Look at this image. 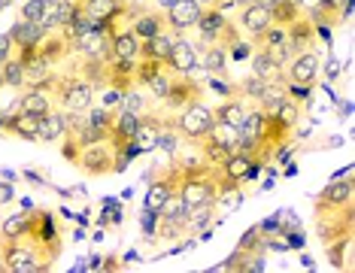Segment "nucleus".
Listing matches in <instances>:
<instances>
[{"label": "nucleus", "mask_w": 355, "mask_h": 273, "mask_svg": "<svg viewBox=\"0 0 355 273\" xmlns=\"http://www.w3.org/2000/svg\"><path fill=\"white\" fill-rule=\"evenodd\" d=\"M288 3H295V6H304V0H288Z\"/></svg>", "instance_id": "79ce46f5"}, {"label": "nucleus", "mask_w": 355, "mask_h": 273, "mask_svg": "<svg viewBox=\"0 0 355 273\" xmlns=\"http://www.w3.org/2000/svg\"><path fill=\"white\" fill-rule=\"evenodd\" d=\"M252 3H261V6H273V3H279V0H252Z\"/></svg>", "instance_id": "a19ab883"}, {"label": "nucleus", "mask_w": 355, "mask_h": 273, "mask_svg": "<svg viewBox=\"0 0 355 273\" xmlns=\"http://www.w3.org/2000/svg\"><path fill=\"white\" fill-rule=\"evenodd\" d=\"M122 109L134 112V116H143V112H149V109H146V94H143L137 85H131V88L125 91V98H122Z\"/></svg>", "instance_id": "72a5a7b5"}, {"label": "nucleus", "mask_w": 355, "mask_h": 273, "mask_svg": "<svg viewBox=\"0 0 355 273\" xmlns=\"http://www.w3.org/2000/svg\"><path fill=\"white\" fill-rule=\"evenodd\" d=\"M110 34L112 30H83L70 43V52L83 55V58H110Z\"/></svg>", "instance_id": "9b49d317"}, {"label": "nucleus", "mask_w": 355, "mask_h": 273, "mask_svg": "<svg viewBox=\"0 0 355 273\" xmlns=\"http://www.w3.org/2000/svg\"><path fill=\"white\" fill-rule=\"evenodd\" d=\"M252 158L249 155H243V152H231L228 158L219 164V170H222V176H228V179H243L246 182V176H249V170H252Z\"/></svg>", "instance_id": "7c9ffc66"}, {"label": "nucleus", "mask_w": 355, "mask_h": 273, "mask_svg": "<svg viewBox=\"0 0 355 273\" xmlns=\"http://www.w3.org/2000/svg\"><path fill=\"white\" fill-rule=\"evenodd\" d=\"M328 246V264L334 270H355V240H352V231L343 237H334Z\"/></svg>", "instance_id": "6ab92c4d"}, {"label": "nucleus", "mask_w": 355, "mask_h": 273, "mask_svg": "<svg viewBox=\"0 0 355 273\" xmlns=\"http://www.w3.org/2000/svg\"><path fill=\"white\" fill-rule=\"evenodd\" d=\"M286 37H288V46H292V52L316 49V25L310 21V15H306V12L286 28Z\"/></svg>", "instance_id": "aec40b11"}, {"label": "nucleus", "mask_w": 355, "mask_h": 273, "mask_svg": "<svg viewBox=\"0 0 355 273\" xmlns=\"http://www.w3.org/2000/svg\"><path fill=\"white\" fill-rule=\"evenodd\" d=\"M0 76H3V88H15V91L25 88V64L15 52L0 64Z\"/></svg>", "instance_id": "c756f323"}, {"label": "nucleus", "mask_w": 355, "mask_h": 273, "mask_svg": "<svg viewBox=\"0 0 355 273\" xmlns=\"http://www.w3.org/2000/svg\"><path fill=\"white\" fill-rule=\"evenodd\" d=\"M164 12H149V10H140V15L131 21V30L137 37H140V43L143 39H149L152 34H158V30H164Z\"/></svg>", "instance_id": "c85d7f7f"}, {"label": "nucleus", "mask_w": 355, "mask_h": 273, "mask_svg": "<svg viewBox=\"0 0 355 273\" xmlns=\"http://www.w3.org/2000/svg\"><path fill=\"white\" fill-rule=\"evenodd\" d=\"M198 143H200V155H204V161H207V164H213V167H219L225 158L231 155L228 149L216 146V143H209V140H198Z\"/></svg>", "instance_id": "f704fd0d"}, {"label": "nucleus", "mask_w": 355, "mask_h": 273, "mask_svg": "<svg viewBox=\"0 0 355 273\" xmlns=\"http://www.w3.org/2000/svg\"><path fill=\"white\" fill-rule=\"evenodd\" d=\"M85 12L92 19H98L101 25H116L128 15V3L125 0H83Z\"/></svg>", "instance_id": "a211bd4d"}, {"label": "nucleus", "mask_w": 355, "mask_h": 273, "mask_svg": "<svg viewBox=\"0 0 355 273\" xmlns=\"http://www.w3.org/2000/svg\"><path fill=\"white\" fill-rule=\"evenodd\" d=\"M64 134H67V122H64V112L58 107H55L52 112H46V116H40V122H37V140L58 143V140H64Z\"/></svg>", "instance_id": "412c9836"}, {"label": "nucleus", "mask_w": 355, "mask_h": 273, "mask_svg": "<svg viewBox=\"0 0 355 273\" xmlns=\"http://www.w3.org/2000/svg\"><path fill=\"white\" fill-rule=\"evenodd\" d=\"M0 258H3L10 273H37V270H49L58 255H52L43 243H37L28 234L19 240H3L0 243Z\"/></svg>", "instance_id": "f257e3e1"}, {"label": "nucleus", "mask_w": 355, "mask_h": 273, "mask_svg": "<svg viewBox=\"0 0 355 273\" xmlns=\"http://www.w3.org/2000/svg\"><path fill=\"white\" fill-rule=\"evenodd\" d=\"M200 94H204V88H200L198 79H191V76H173V85H171V94L164 98V103L171 107L173 112L185 107V103H191V100H200Z\"/></svg>", "instance_id": "f3484780"}, {"label": "nucleus", "mask_w": 355, "mask_h": 273, "mask_svg": "<svg viewBox=\"0 0 355 273\" xmlns=\"http://www.w3.org/2000/svg\"><path fill=\"white\" fill-rule=\"evenodd\" d=\"M173 3H176V0H155L158 10H167V6H173Z\"/></svg>", "instance_id": "ea45409f"}, {"label": "nucleus", "mask_w": 355, "mask_h": 273, "mask_svg": "<svg viewBox=\"0 0 355 273\" xmlns=\"http://www.w3.org/2000/svg\"><path fill=\"white\" fill-rule=\"evenodd\" d=\"M173 30H158V34H152L149 39H143L140 43V58H149V61H161L164 64L167 58V52H171V46H173Z\"/></svg>", "instance_id": "b1692460"}, {"label": "nucleus", "mask_w": 355, "mask_h": 273, "mask_svg": "<svg viewBox=\"0 0 355 273\" xmlns=\"http://www.w3.org/2000/svg\"><path fill=\"white\" fill-rule=\"evenodd\" d=\"M164 67L171 70V73H176V76H185V73H191V70L198 67V49H195V43L185 39V34L173 37V46H171V52H167V58H164Z\"/></svg>", "instance_id": "9d476101"}, {"label": "nucleus", "mask_w": 355, "mask_h": 273, "mask_svg": "<svg viewBox=\"0 0 355 273\" xmlns=\"http://www.w3.org/2000/svg\"><path fill=\"white\" fill-rule=\"evenodd\" d=\"M213 107H207L204 100H191L180 107L176 112H171V125L173 131L180 134V140H189V143H198L204 140L209 125H213Z\"/></svg>", "instance_id": "7ed1b4c3"}, {"label": "nucleus", "mask_w": 355, "mask_h": 273, "mask_svg": "<svg viewBox=\"0 0 355 273\" xmlns=\"http://www.w3.org/2000/svg\"><path fill=\"white\" fill-rule=\"evenodd\" d=\"M43 10H46V0H28L25 10H21V19L25 21H40V25H43Z\"/></svg>", "instance_id": "c9c22d12"}, {"label": "nucleus", "mask_w": 355, "mask_h": 273, "mask_svg": "<svg viewBox=\"0 0 355 273\" xmlns=\"http://www.w3.org/2000/svg\"><path fill=\"white\" fill-rule=\"evenodd\" d=\"M200 12H204V6H200L198 0H176L173 6L164 10V25H167V30H173V34H189V30L198 25Z\"/></svg>", "instance_id": "1a4fd4ad"}, {"label": "nucleus", "mask_w": 355, "mask_h": 273, "mask_svg": "<svg viewBox=\"0 0 355 273\" xmlns=\"http://www.w3.org/2000/svg\"><path fill=\"white\" fill-rule=\"evenodd\" d=\"M10 197H12V191L6 188V186H0V204H6V200H10Z\"/></svg>", "instance_id": "58836bf2"}, {"label": "nucleus", "mask_w": 355, "mask_h": 273, "mask_svg": "<svg viewBox=\"0 0 355 273\" xmlns=\"http://www.w3.org/2000/svg\"><path fill=\"white\" fill-rule=\"evenodd\" d=\"M37 122H40L37 116H28V112H21V109H12L10 116L3 112V127L6 131L21 136V140H31V143H37Z\"/></svg>", "instance_id": "5701e85b"}, {"label": "nucleus", "mask_w": 355, "mask_h": 273, "mask_svg": "<svg viewBox=\"0 0 355 273\" xmlns=\"http://www.w3.org/2000/svg\"><path fill=\"white\" fill-rule=\"evenodd\" d=\"M171 125V116H158V112H143L140 125H137V134L131 140L134 155H149V152L158 149V140L164 134V127Z\"/></svg>", "instance_id": "0eeeda50"}, {"label": "nucleus", "mask_w": 355, "mask_h": 273, "mask_svg": "<svg viewBox=\"0 0 355 273\" xmlns=\"http://www.w3.org/2000/svg\"><path fill=\"white\" fill-rule=\"evenodd\" d=\"M15 109L40 118L55 109V98H52V91H43V88H21L19 98H15Z\"/></svg>", "instance_id": "4468645a"}, {"label": "nucleus", "mask_w": 355, "mask_h": 273, "mask_svg": "<svg viewBox=\"0 0 355 273\" xmlns=\"http://www.w3.org/2000/svg\"><path fill=\"white\" fill-rule=\"evenodd\" d=\"M319 55L316 49H304V52H295L292 61L286 64V79L301 88H313V82H316L319 76Z\"/></svg>", "instance_id": "6e6552de"}, {"label": "nucleus", "mask_w": 355, "mask_h": 273, "mask_svg": "<svg viewBox=\"0 0 355 273\" xmlns=\"http://www.w3.org/2000/svg\"><path fill=\"white\" fill-rule=\"evenodd\" d=\"M31 228H34V210H21L19 215H10V219L0 222V243H3V240L28 237Z\"/></svg>", "instance_id": "a878e982"}, {"label": "nucleus", "mask_w": 355, "mask_h": 273, "mask_svg": "<svg viewBox=\"0 0 355 273\" xmlns=\"http://www.w3.org/2000/svg\"><path fill=\"white\" fill-rule=\"evenodd\" d=\"M195 49H198V64L207 76H228V52H225V46H219V43L198 46L195 43Z\"/></svg>", "instance_id": "2eb2a0df"}, {"label": "nucleus", "mask_w": 355, "mask_h": 273, "mask_svg": "<svg viewBox=\"0 0 355 273\" xmlns=\"http://www.w3.org/2000/svg\"><path fill=\"white\" fill-rule=\"evenodd\" d=\"M273 25V15H270V6H261V3H246L240 10V30L249 34L252 39H258Z\"/></svg>", "instance_id": "ddd939ff"}, {"label": "nucleus", "mask_w": 355, "mask_h": 273, "mask_svg": "<svg viewBox=\"0 0 355 273\" xmlns=\"http://www.w3.org/2000/svg\"><path fill=\"white\" fill-rule=\"evenodd\" d=\"M204 140H209V143H216V146L234 152V149H237V143H240V127H234V125H228V122H219V118H213V125H209V131H207Z\"/></svg>", "instance_id": "cd10ccee"}, {"label": "nucleus", "mask_w": 355, "mask_h": 273, "mask_svg": "<svg viewBox=\"0 0 355 273\" xmlns=\"http://www.w3.org/2000/svg\"><path fill=\"white\" fill-rule=\"evenodd\" d=\"M198 3L200 6H222V10H225V3H228V0H198Z\"/></svg>", "instance_id": "4c0bfd02"}, {"label": "nucleus", "mask_w": 355, "mask_h": 273, "mask_svg": "<svg viewBox=\"0 0 355 273\" xmlns=\"http://www.w3.org/2000/svg\"><path fill=\"white\" fill-rule=\"evenodd\" d=\"M0 88H3V76H0Z\"/></svg>", "instance_id": "c03bdc74"}, {"label": "nucleus", "mask_w": 355, "mask_h": 273, "mask_svg": "<svg viewBox=\"0 0 355 273\" xmlns=\"http://www.w3.org/2000/svg\"><path fill=\"white\" fill-rule=\"evenodd\" d=\"M352 231V206L340 204V206H319L316 210V234L331 243L334 237H343Z\"/></svg>", "instance_id": "423d86ee"}, {"label": "nucleus", "mask_w": 355, "mask_h": 273, "mask_svg": "<svg viewBox=\"0 0 355 273\" xmlns=\"http://www.w3.org/2000/svg\"><path fill=\"white\" fill-rule=\"evenodd\" d=\"M0 273H6V264H3V258H0Z\"/></svg>", "instance_id": "37998d69"}, {"label": "nucleus", "mask_w": 355, "mask_h": 273, "mask_svg": "<svg viewBox=\"0 0 355 273\" xmlns=\"http://www.w3.org/2000/svg\"><path fill=\"white\" fill-rule=\"evenodd\" d=\"M249 67H252V76H258V79H268V82H286V67H279V64L261 49L249 55Z\"/></svg>", "instance_id": "4be33fe9"}, {"label": "nucleus", "mask_w": 355, "mask_h": 273, "mask_svg": "<svg viewBox=\"0 0 355 273\" xmlns=\"http://www.w3.org/2000/svg\"><path fill=\"white\" fill-rule=\"evenodd\" d=\"M52 98L61 112H85L94 103V98H98V85H92L79 73H70V76L61 73L52 88Z\"/></svg>", "instance_id": "f03ea898"}, {"label": "nucleus", "mask_w": 355, "mask_h": 273, "mask_svg": "<svg viewBox=\"0 0 355 273\" xmlns=\"http://www.w3.org/2000/svg\"><path fill=\"white\" fill-rule=\"evenodd\" d=\"M116 155L119 152L110 146V140H101V143L79 146V152L73 155V164L85 176H107V173L116 170Z\"/></svg>", "instance_id": "39448f33"}, {"label": "nucleus", "mask_w": 355, "mask_h": 273, "mask_svg": "<svg viewBox=\"0 0 355 273\" xmlns=\"http://www.w3.org/2000/svg\"><path fill=\"white\" fill-rule=\"evenodd\" d=\"M173 76H176V73H171V70H167L164 64H161V67L155 70V73L149 76V82H146V88H149V94H152V98H155V100H164L167 94H171Z\"/></svg>", "instance_id": "2f4dec72"}, {"label": "nucleus", "mask_w": 355, "mask_h": 273, "mask_svg": "<svg viewBox=\"0 0 355 273\" xmlns=\"http://www.w3.org/2000/svg\"><path fill=\"white\" fill-rule=\"evenodd\" d=\"M191 30H198V46H209V43L231 46L237 39V25L228 19V12L222 6H204L198 25Z\"/></svg>", "instance_id": "20e7f679"}, {"label": "nucleus", "mask_w": 355, "mask_h": 273, "mask_svg": "<svg viewBox=\"0 0 355 273\" xmlns=\"http://www.w3.org/2000/svg\"><path fill=\"white\" fill-rule=\"evenodd\" d=\"M270 15H273V25L288 28L292 21L301 19L304 10H301V6H295V3H288V0H279V3H273V6H270Z\"/></svg>", "instance_id": "473e14b6"}, {"label": "nucleus", "mask_w": 355, "mask_h": 273, "mask_svg": "<svg viewBox=\"0 0 355 273\" xmlns=\"http://www.w3.org/2000/svg\"><path fill=\"white\" fill-rule=\"evenodd\" d=\"M340 204H352V182L349 179L328 182L316 197V210L319 206H340Z\"/></svg>", "instance_id": "bb28decb"}, {"label": "nucleus", "mask_w": 355, "mask_h": 273, "mask_svg": "<svg viewBox=\"0 0 355 273\" xmlns=\"http://www.w3.org/2000/svg\"><path fill=\"white\" fill-rule=\"evenodd\" d=\"M249 107H252V103H246L240 94H231V98H225L219 107L213 109V116L219 118V122H228L234 127H240L243 125V118H246V112H249Z\"/></svg>", "instance_id": "393cba45"}, {"label": "nucleus", "mask_w": 355, "mask_h": 273, "mask_svg": "<svg viewBox=\"0 0 355 273\" xmlns=\"http://www.w3.org/2000/svg\"><path fill=\"white\" fill-rule=\"evenodd\" d=\"M110 58L116 61H137L140 58V37L131 28L112 30L110 34Z\"/></svg>", "instance_id": "dca6fc26"}, {"label": "nucleus", "mask_w": 355, "mask_h": 273, "mask_svg": "<svg viewBox=\"0 0 355 273\" xmlns=\"http://www.w3.org/2000/svg\"><path fill=\"white\" fill-rule=\"evenodd\" d=\"M10 37H12L15 52H34V49H40V43L49 37V30L40 25V21H25V19H19V21L12 25Z\"/></svg>", "instance_id": "f8f14e48"}, {"label": "nucleus", "mask_w": 355, "mask_h": 273, "mask_svg": "<svg viewBox=\"0 0 355 273\" xmlns=\"http://www.w3.org/2000/svg\"><path fill=\"white\" fill-rule=\"evenodd\" d=\"M15 52V46H12V37L10 34H0V64H3L10 55Z\"/></svg>", "instance_id": "e433bc0d"}, {"label": "nucleus", "mask_w": 355, "mask_h": 273, "mask_svg": "<svg viewBox=\"0 0 355 273\" xmlns=\"http://www.w3.org/2000/svg\"><path fill=\"white\" fill-rule=\"evenodd\" d=\"M46 3H49V0H46Z\"/></svg>", "instance_id": "a18cd8bd"}]
</instances>
